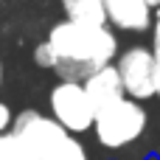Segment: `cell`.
Returning a JSON list of instances; mask_svg holds the SVG:
<instances>
[{
	"label": "cell",
	"mask_w": 160,
	"mask_h": 160,
	"mask_svg": "<svg viewBox=\"0 0 160 160\" xmlns=\"http://www.w3.org/2000/svg\"><path fill=\"white\" fill-rule=\"evenodd\" d=\"M115 68H118L127 98H135L143 104L158 96V68H155V53L149 45L124 48L115 59Z\"/></svg>",
	"instance_id": "cell-4"
},
{
	"label": "cell",
	"mask_w": 160,
	"mask_h": 160,
	"mask_svg": "<svg viewBox=\"0 0 160 160\" xmlns=\"http://www.w3.org/2000/svg\"><path fill=\"white\" fill-rule=\"evenodd\" d=\"M68 129H62L51 115H42L39 110H22L14 115V124H11V135L20 138V143L31 152L34 160H42L45 152L65 135Z\"/></svg>",
	"instance_id": "cell-5"
},
{
	"label": "cell",
	"mask_w": 160,
	"mask_h": 160,
	"mask_svg": "<svg viewBox=\"0 0 160 160\" xmlns=\"http://www.w3.org/2000/svg\"><path fill=\"white\" fill-rule=\"evenodd\" d=\"M107 8V25L118 34H146L152 31L155 8L146 0H104Z\"/></svg>",
	"instance_id": "cell-6"
},
{
	"label": "cell",
	"mask_w": 160,
	"mask_h": 160,
	"mask_svg": "<svg viewBox=\"0 0 160 160\" xmlns=\"http://www.w3.org/2000/svg\"><path fill=\"white\" fill-rule=\"evenodd\" d=\"M84 93L90 98V104L96 107V112L118 104L121 98H127L124 93V84H121V76H118V68L115 65H107V68H98L96 73H90L84 82Z\"/></svg>",
	"instance_id": "cell-7"
},
{
	"label": "cell",
	"mask_w": 160,
	"mask_h": 160,
	"mask_svg": "<svg viewBox=\"0 0 160 160\" xmlns=\"http://www.w3.org/2000/svg\"><path fill=\"white\" fill-rule=\"evenodd\" d=\"M152 42H149V48H152V53H155V68H158V98H160V8L155 11V20H152Z\"/></svg>",
	"instance_id": "cell-11"
},
{
	"label": "cell",
	"mask_w": 160,
	"mask_h": 160,
	"mask_svg": "<svg viewBox=\"0 0 160 160\" xmlns=\"http://www.w3.org/2000/svg\"><path fill=\"white\" fill-rule=\"evenodd\" d=\"M0 160H34V158H31V152L20 143L17 135L3 132V135H0Z\"/></svg>",
	"instance_id": "cell-10"
},
{
	"label": "cell",
	"mask_w": 160,
	"mask_h": 160,
	"mask_svg": "<svg viewBox=\"0 0 160 160\" xmlns=\"http://www.w3.org/2000/svg\"><path fill=\"white\" fill-rule=\"evenodd\" d=\"M42 160H93V158H90L87 146H84L76 135L65 132V135L45 152V158H42Z\"/></svg>",
	"instance_id": "cell-9"
},
{
	"label": "cell",
	"mask_w": 160,
	"mask_h": 160,
	"mask_svg": "<svg viewBox=\"0 0 160 160\" xmlns=\"http://www.w3.org/2000/svg\"><path fill=\"white\" fill-rule=\"evenodd\" d=\"M45 42L53 51V73L65 82H84L98 68L115 65L121 53L118 34L110 25H79L70 20H59L51 25Z\"/></svg>",
	"instance_id": "cell-1"
},
{
	"label": "cell",
	"mask_w": 160,
	"mask_h": 160,
	"mask_svg": "<svg viewBox=\"0 0 160 160\" xmlns=\"http://www.w3.org/2000/svg\"><path fill=\"white\" fill-rule=\"evenodd\" d=\"M59 8L65 20L79 22V25H107V8L104 0H59Z\"/></svg>",
	"instance_id": "cell-8"
},
{
	"label": "cell",
	"mask_w": 160,
	"mask_h": 160,
	"mask_svg": "<svg viewBox=\"0 0 160 160\" xmlns=\"http://www.w3.org/2000/svg\"><path fill=\"white\" fill-rule=\"evenodd\" d=\"M0 6H3V0H0Z\"/></svg>",
	"instance_id": "cell-16"
},
{
	"label": "cell",
	"mask_w": 160,
	"mask_h": 160,
	"mask_svg": "<svg viewBox=\"0 0 160 160\" xmlns=\"http://www.w3.org/2000/svg\"><path fill=\"white\" fill-rule=\"evenodd\" d=\"M14 115H17V112H14V110H11V107H8V104L0 98V135H3V132H11Z\"/></svg>",
	"instance_id": "cell-13"
},
{
	"label": "cell",
	"mask_w": 160,
	"mask_h": 160,
	"mask_svg": "<svg viewBox=\"0 0 160 160\" xmlns=\"http://www.w3.org/2000/svg\"><path fill=\"white\" fill-rule=\"evenodd\" d=\"M3 82H6V65H3V59H0V87H3Z\"/></svg>",
	"instance_id": "cell-14"
},
{
	"label": "cell",
	"mask_w": 160,
	"mask_h": 160,
	"mask_svg": "<svg viewBox=\"0 0 160 160\" xmlns=\"http://www.w3.org/2000/svg\"><path fill=\"white\" fill-rule=\"evenodd\" d=\"M48 110H51V118L62 129H68L70 135L79 138V135L93 132L96 107L90 104L82 82H65V79H59L51 87V93H48Z\"/></svg>",
	"instance_id": "cell-3"
},
{
	"label": "cell",
	"mask_w": 160,
	"mask_h": 160,
	"mask_svg": "<svg viewBox=\"0 0 160 160\" xmlns=\"http://www.w3.org/2000/svg\"><path fill=\"white\" fill-rule=\"evenodd\" d=\"M149 132V110L135 98H121L118 104L96 112L93 135L104 152L121 155L135 149Z\"/></svg>",
	"instance_id": "cell-2"
},
{
	"label": "cell",
	"mask_w": 160,
	"mask_h": 160,
	"mask_svg": "<svg viewBox=\"0 0 160 160\" xmlns=\"http://www.w3.org/2000/svg\"><path fill=\"white\" fill-rule=\"evenodd\" d=\"M53 51H51V45L42 39V42H37L34 45V65L37 68H42V70H53Z\"/></svg>",
	"instance_id": "cell-12"
},
{
	"label": "cell",
	"mask_w": 160,
	"mask_h": 160,
	"mask_svg": "<svg viewBox=\"0 0 160 160\" xmlns=\"http://www.w3.org/2000/svg\"><path fill=\"white\" fill-rule=\"evenodd\" d=\"M146 3H149V6H152L155 11H158V8H160V0H146Z\"/></svg>",
	"instance_id": "cell-15"
}]
</instances>
